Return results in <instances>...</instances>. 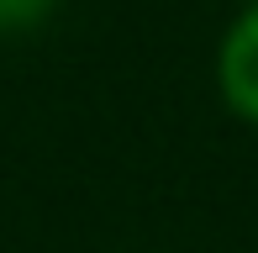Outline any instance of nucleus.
Here are the masks:
<instances>
[{"label":"nucleus","instance_id":"obj_1","mask_svg":"<svg viewBox=\"0 0 258 253\" xmlns=\"http://www.w3.org/2000/svg\"><path fill=\"white\" fill-rule=\"evenodd\" d=\"M216 85L221 100L232 106V116L258 126V0L237 11V21L227 27L216 48Z\"/></svg>","mask_w":258,"mask_h":253},{"label":"nucleus","instance_id":"obj_2","mask_svg":"<svg viewBox=\"0 0 258 253\" xmlns=\"http://www.w3.org/2000/svg\"><path fill=\"white\" fill-rule=\"evenodd\" d=\"M58 0H0V32H27L37 27Z\"/></svg>","mask_w":258,"mask_h":253},{"label":"nucleus","instance_id":"obj_3","mask_svg":"<svg viewBox=\"0 0 258 253\" xmlns=\"http://www.w3.org/2000/svg\"><path fill=\"white\" fill-rule=\"evenodd\" d=\"M242 6H248V0H242Z\"/></svg>","mask_w":258,"mask_h":253}]
</instances>
